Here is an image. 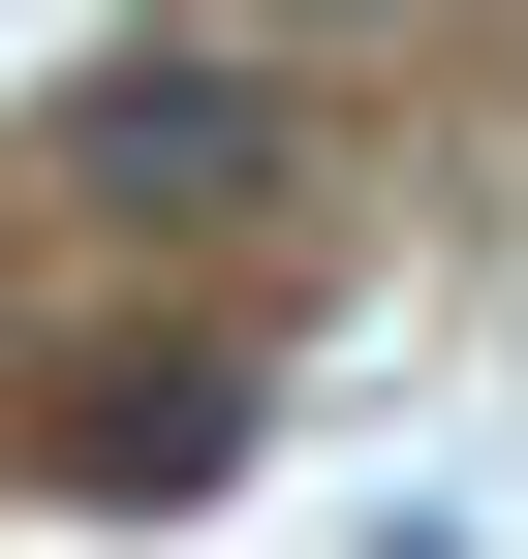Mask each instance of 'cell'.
Instances as JSON below:
<instances>
[{"instance_id":"6da1fadb","label":"cell","mask_w":528,"mask_h":559,"mask_svg":"<svg viewBox=\"0 0 528 559\" xmlns=\"http://www.w3.org/2000/svg\"><path fill=\"white\" fill-rule=\"evenodd\" d=\"M62 218H156V249H249V218H311V94L249 32H124V62H62Z\"/></svg>"},{"instance_id":"7a4b0ae2","label":"cell","mask_w":528,"mask_h":559,"mask_svg":"<svg viewBox=\"0 0 528 559\" xmlns=\"http://www.w3.org/2000/svg\"><path fill=\"white\" fill-rule=\"evenodd\" d=\"M311 32H405V0H311Z\"/></svg>"}]
</instances>
